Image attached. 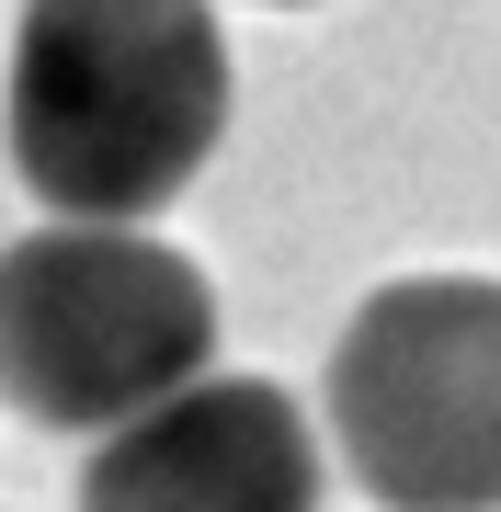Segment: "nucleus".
Here are the masks:
<instances>
[{"instance_id": "39448f33", "label": "nucleus", "mask_w": 501, "mask_h": 512, "mask_svg": "<svg viewBox=\"0 0 501 512\" xmlns=\"http://www.w3.org/2000/svg\"><path fill=\"white\" fill-rule=\"evenodd\" d=\"M274 12H308V0H274Z\"/></svg>"}, {"instance_id": "7ed1b4c3", "label": "nucleus", "mask_w": 501, "mask_h": 512, "mask_svg": "<svg viewBox=\"0 0 501 512\" xmlns=\"http://www.w3.org/2000/svg\"><path fill=\"white\" fill-rule=\"evenodd\" d=\"M319 444L376 512H501V274H399L342 319Z\"/></svg>"}, {"instance_id": "f257e3e1", "label": "nucleus", "mask_w": 501, "mask_h": 512, "mask_svg": "<svg viewBox=\"0 0 501 512\" xmlns=\"http://www.w3.org/2000/svg\"><path fill=\"white\" fill-rule=\"evenodd\" d=\"M217 0H23L0 46V171L46 217L160 228L228 137Z\"/></svg>"}, {"instance_id": "f03ea898", "label": "nucleus", "mask_w": 501, "mask_h": 512, "mask_svg": "<svg viewBox=\"0 0 501 512\" xmlns=\"http://www.w3.org/2000/svg\"><path fill=\"white\" fill-rule=\"evenodd\" d=\"M217 365V285L160 228L46 217L0 239V410L35 433H114Z\"/></svg>"}, {"instance_id": "20e7f679", "label": "nucleus", "mask_w": 501, "mask_h": 512, "mask_svg": "<svg viewBox=\"0 0 501 512\" xmlns=\"http://www.w3.org/2000/svg\"><path fill=\"white\" fill-rule=\"evenodd\" d=\"M319 478H331V444L297 387L205 365L194 387L92 433L80 512H319Z\"/></svg>"}]
</instances>
